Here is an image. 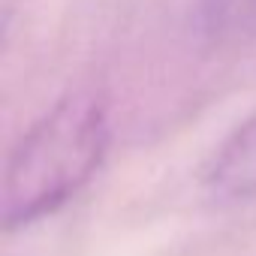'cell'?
Masks as SVG:
<instances>
[{
    "label": "cell",
    "instance_id": "1",
    "mask_svg": "<svg viewBox=\"0 0 256 256\" xmlns=\"http://www.w3.org/2000/svg\"><path fill=\"white\" fill-rule=\"evenodd\" d=\"M112 145L108 108L94 90H70L46 108L6 157L0 214L6 229L30 226L72 196L100 172Z\"/></svg>",
    "mask_w": 256,
    "mask_h": 256
},
{
    "label": "cell",
    "instance_id": "2",
    "mask_svg": "<svg viewBox=\"0 0 256 256\" xmlns=\"http://www.w3.org/2000/svg\"><path fill=\"white\" fill-rule=\"evenodd\" d=\"M202 190L217 205H244L256 199V108L208 157Z\"/></svg>",
    "mask_w": 256,
    "mask_h": 256
},
{
    "label": "cell",
    "instance_id": "3",
    "mask_svg": "<svg viewBox=\"0 0 256 256\" xmlns=\"http://www.w3.org/2000/svg\"><path fill=\"white\" fill-rule=\"evenodd\" d=\"M256 18V0H199V28L208 40H223Z\"/></svg>",
    "mask_w": 256,
    "mask_h": 256
}]
</instances>
